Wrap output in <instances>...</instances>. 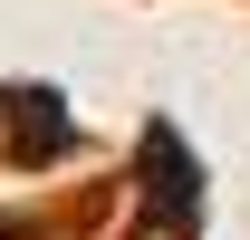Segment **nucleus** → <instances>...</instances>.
I'll list each match as a JSON object with an SVG mask.
<instances>
[{
    "label": "nucleus",
    "mask_w": 250,
    "mask_h": 240,
    "mask_svg": "<svg viewBox=\"0 0 250 240\" xmlns=\"http://www.w3.org/2000/svg\"><path fill=\"white\" fill-rule=\"evenodd\" d=\"M145 173H154V221H173V231H192V154L173 144V135H145Z\"/></svg>",
    "instance_id": "obj_1"
}]
</instances>
